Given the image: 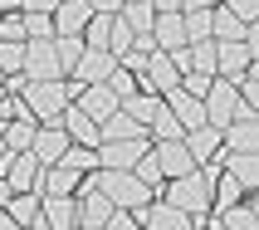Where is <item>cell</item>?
Wrapping results in <instances>:
<instances>
[{"label": "cell", "instance_id": "30bf717a", "mask_svg": "<svg viewBox=\"0 0 259 230\" xmlns=\"http://www.w3.org/2000/svg\"><path fill=\"white\" fill-rule=\"evenodd\" d=\"M117 69V59L108 54V49H83V54H78V64H73V84L83 88V84H108V73Z\"/></svg>", "mask_w": 259, "mask_h": 230}, {"label": "cell", "instance_id": "d6a6232c", "mask_svg": "<svg viewBox=\"0 0 259 230\" xmlns=\"http://www.w3.org/2000/svg\"><path fill=\"white\" fill-rule=\"evenodd\" d=\"M20 20H25V40H54V20L49 15H25L20 10Z\"/></svg>", "mask_w": 259, "mask_h": 230}, {"label": "cell", "instance_id": "44dd1931", "mask_svg": "<svg viewBox=\"0 0 259 230\" xmlns=\"http://www.w3.org/2000/svg\"><path fill=\"white\" fill-rule=\"evenodd\" d=\"M137 137H147V128H142V123H132L122 108L98 123V142H137Z\"/></svg>", "mask_w": 259, "mask_h": 230}, {"label": "cell", "instance_id": "5bb4252c", "mask_svg": "<svg viewBox=\"0 0 259 230\" xmlns=\"http://www.w3.org/2000/svg\"><path fill=\"white\" fill-rule=\"evenodd\" d=\"M0 181L10 191H34V181H39V162L29 157V152H10V162L0 167Z\"/></svg>", "mask_w": 259, "mask_h": 230}, {"label": "cell", "instance_id": "e0dca14e", "mask_svg": "<svg viewBox=\"0 0 259 230\" xmlns=\"http://www.w3.org/2000/svg\"><path fill=\"white\" fill-rule=\"evenodd\" d=\"M152 49H166V54L186 49V20H181V10H176V15H157V20H152Z\"/></svg>", "mask_w": 259, "mask_h": 230}, {"label": "cell", "instance_id": "5b68a950", "mask_svg": "<svg viewBox=\"0 0 259 230\" xmlns=\"http://www.w3.org/2000/svg\"><path fill=\"white\" fill-rule=\"evenodd\" d=\"M259 147V123H254V108H235V118L220 128V152H254Z\"/></svg>", "mask_w": 259, "mask_h": 230}, {"label": "cell", "instance_id": "ab89813d", "mask_svg": "<svg viewBox=\"0 0 259 230\" xmlns=\"http://www.w3.org/2000/svg\"><path fill=\"white\" fill-rule=\"evenodd\" d=\"M181 10H210V0H181Z\"/></svg>", "mask_w": 259, "mask_h": 230}, {"label": "cell", "instance_id": "4dcf8cb0", "mask_svg": "<svg viewBox=\"0 0 259 230\" xmlns=\"http://www.w3.org/2000/svg\"><path fill=\"white\" fill-rule=\"evenodd\" d=\"M54 54H59V69L69 73L78 64V54H83V40L78 34H54Z\"/></svg>", "mask_w": 259, "mask_h": 230}, {"label": "cell", "instance_id": "f1b7e54d", "mask_svg": "<svg viewBox=\"0 0 259 230\" xmlns=\"http://www.w3.org/2000/svg\"><path fill=\"white\" fill-rule=\"evenodd\" d=\"M64 167H69V172H78V176H93V172H98V147H78V142H69V152H64Z\"/></svg>", "mask_w": 259, "mask_h": 230}, {"label": "cell", "instance_id": "7a4b0ae2", "mask_svg": "<svg viewBox=\"0 0 259 230\" xmlns=\"http://www.w3.org/2000/svg\"><path fill=\"white\" fill-rule=\"evenodd\" d=\"M161 201L176 206V211H186L191 220L210 216V172H205V167H196V172L166 181V186H161Z\"/></svg>", "mask_w": 259, "mask_h": 230}, {"label": "cell", "instance_id": "4fadbf2b", "mask_svg": "<svg viewBox=\"0 0 259 230\" xmlns=\"http://www.w3.org/2000/svg\"><path fill=\"white\" fill-rule=\"evenodd\" d=\"M59 128H64V137L69 142H78V147H98V123L78 108V103H69L64 113H59Z\"/></svg>", "mask_w": 259, "mask_h": 230}, {"label": "cell", "instance_id": "f546056e", "mask_svg": "<svg viewBox=\"0 0 259 230\" xmlns=\"http://www.w3.org/2000/svg\"><path fill=\"white\" fill-rule=\"evenodd\" d=\"M186 69H196V73H215V40H196V44H186Z\"/></svg>", "mask_w": 259, "mask_h": 230}, {"label": "cell", "instance_id": "7c38bea8", "mask_svg": "<svg viewBox=\"0 0 259 230\" xmlns=\"http://www.w3.org/2000/svg\"><path fill=\"white\" fill-rule=\"evenodd\" d=\"M186 152L196 167H205V162H220V128H210V123H201V128H186Z\"/></svg>", "mask_w": 259, "mask_h": 230}, {"label": "cell", "instance_id": "4316f807", "mask_svg": "<svg viewBox=\"0 0 259 230\" xmlns=\"http://www.w3.org/2000/svg\"><path fill=\"white\" fill-rule=\"evenodd\" d=\"M122 25L132 29V34H152V20H157V10H152V0H127L122 5Z\"/></svg>", "mask_w": 259, "mask_h": 230}, {"label": "cell", "instance_id": "484cf974", "mask_svg": "<svg viewBox=\"0 0 259 230\" xmlns=\"http://www.w3.org/2000/svg\"><path fill=\"white\" fill-rule=\"evenodd\" d=\"M220 230H259V211H254V201H235L230 211H220Z\"/></svg>", "mask_w": 259, "mask_h": 230}, {"label": "cell", "instance_id": "60d3db41", "mask_svg": "<svg viewBox=\"0 0 259 230\" xmlns=\"http://www.w3.org/2000/svg\"><path fill=\"white\" fill-rule=\"evenodd\" d=\"M0 230H25V225H20V220H10L5 211H0Z\"/></svg>", "mask_w": 259, "mask_h": 230}, {"label": "cell", "instance_id": "7dc6e473", "mask_svg": "<svg viewBox=\"0 0 259 230\" xmlns=\"http://www.w3.org/2000/svg\"><path fill=\"white\" fill-rule=\"evenodd\" d=\"M122 5H127V0H122Z\"/></svg>", "mask_w": 259, "mask_h": 230}, {"label": "cell", "instance_id": "d6986e66", "mask_svg": "<svg viewBox=\"0 0 259 230\" xmlns=\"http://www.w3.org/2000/svg\"><path fill=\"white\" fill-rule=\"evenodd\" d=\"M39 216L49 230H78V211H73V196H39Z\"/></svg>", "mask_w": 259, "mask_h": 230}, {"label": "cell", "instance_id": "ac0fdd59", "mask_svg": "<svg viewBox=\"0 0 259 230\" xmlns=\"http://www.w3.org/2000/svg\"><path fill=\"white\" fill-rule=\"evenodd\" d=\"M137 220H142V230H196L186 211H176V206H166V201H152Z\"/></svg>", "mask_w": 259, "mask_h": 230}, {"label": "cell", "instance_id": "e575fe53", "mask_svg": "<svg viewBox=\"0 0 259 230\" xmlns=\"http://www.w3.org/2000/svg\"><path fill=\"white\" fill-rule=\"evenodd\" d=\"M108 88H113V98H117V103H122V98H132V93H137V73L113 69V73H108Z\"/></svg>", "mask_w": 259, "mask_h": 230}, {"label": "cell", "instance_id": "ba28073f", "mask_svg": "<svg viewBox=\"0 0 259 230\" xmlns=\"http://www.w3.org/2000/svg\"><path fill=\"white\" fill-rule=\"evenodd\" d=\"M25 79H64L54 40H25Z\"/></svg>", "mask_w": 259, "mask_h": 230}, {"label": "cell", "instance_id": "d4e9b609", "mask_svg": "<svg viewBox=\"0 0 259 230\" xmlns=\"http://www.w3.org/2000/svg\"><path fill=\"white\" fill-rule=\"evenodd\" d=\"M34 128H39L34 118H10V123H5V132H0V142L10 147V152H29V142H34Z\"/></svg>", "mask_w": 259, "mask_h": 230}, {"label": "cell", "instance_id": "bcb514c9", "mask_svg": "<svg viewBox=\"0 0 259 230\" xmlns=\"http://www.w3.org/2000/svg\"><path fill=\"white\" fill-rule=\"evenodd\" d=\"M0 79H5V73H0Z\"/></svg>", "mask_w": 259, "mask_h": 230}, {"label": "cell", "instance_id": "d590c367", "mask_svg": "<svg viewBox=\"0 0 259 230\" xmlns=\"http://www.w3.org/2000/svg\"><path fill=\"white\" fill-rule=\"evenodd\" d=\"M220 5H225L240 25H254V20H259V0H220Z\"/></svg>", "mask_w": 259, "mask_h": 230}, {"label": "cell", "instance_id": "2e32d148", "mask_svg": "<svg viewBox=\"0 0 259 230\" xmlns=\"http://www.w3.org/2000/svg\"><path fill=\"white\" fill-rule=\"evenodd\" d=\"M73 103H78L93 123H103V118L117 113V98H113V88H108V84H83L78 93H73Z\"/></svg>", "mask_w": 259, "mask_h": 230}, {"label": "cell", "instance_id": "836d02e7", "mask_svg": "<svg viewBox=\"0 0 259 230\" xmlns=\"http://www.w3.org/2000/svg\"><path fill=\"white\" fill-rule=\"evenodd\" d=\"M0 73H25V40L0 44Z\"/></svg>", "mask_w": 259, "mask_h": 230}, {"label": "cell", "instance_id": "b9f144b4", "mask_svg": "<svg viewBox=\"0 0 259 230\" xmlns=\"http://www.w3.org/2000/svg\"><path fill=\"white\" fill-rule=\"evenodd\" d=\"M20 10V0H0V15H15Z\"/></svg>", "mask_w": 259, "mask_h": 230}, {"label": "cell", "instance_id": "6da1fadb", "mask_svg": "<svg viewBox=\"0 0 259 230\" xmlns=\"http://www.w3.org/2000/svg\"><path fill=\"white\" fill-rule=\"evenodd\" d=\"M20 103H25V113L44 128V123H59V113L73 103V88L64 84V79H25Z\"/></svg>", "mask_w": 259, "mask_h": 230}, {"label": "cell", "instance_id": "f35d334b", "mask_svg": "<svg viewBox=\"0 0 259 230\" xmlns=\"http://www.w3.org/2000/svg\"><path fill=\"white\" fill-rule=\"evenodd\" d=\"M83 5L93 15H117V10H122V0H83Z\"/></svg>", "mask_w": 259, "mask_h": 230}, {"label": "cell", "instance_id": "cb8c5ba5", "mask_svg": "<svg viewBox=\"0 0 259 230\" xmlns=\"http://www.w3.org/2000/svg\"><path fill=\"white\" fill-rule=\"evenodd\" d=\"M117 108H122L132 123H142V128H147V123L161 113V93H132V98H122Z\"/></svg>", "mask_w": 259, "mask_h": 230}, {"label": "cell", "instance_id": "74e56055", "mask_svg": "<svg viewBox=\"0 0 259 230\" xmlns=\"http://www.w3.org/2000/svg\"><path fill=\"white\" fill-rule=\"evenodd\" d=\"M54 5H59V0H20L25 15H54Z\"/></svg>", "mask_w": 259, "mask_h": 230}, {"label": "cell", "instance_id": "7bdbcfd3", "mask_svg": "<svg viewBox=\"0 0 259 230\" xmlns=\"http://www.w3.org/2000/svg\"><path fill=\"white\" fill-rule=\"evenodd\" d=\"M5 201H10V186H5V181H0V211H5Z\"/></svg>", "mask_w": 259, "mask_h": 230}, {"label": "cell", "instance_id": "f6af8a7d", "mask_svg": "<svg viewBox=\"0 0 259 230\" xmlns=\"http://www.w3.org/2000/svg\"><path fill=\"white\" fill-rule=\"evenodd\" d=\"M210 5H220V0H210Z\"/></svg>", "mask_w": 259, "mask_h": 230}, {"label": "cell", "instance_id": "3957f363", "mask_svg": "<svg viewBox=\"0 0 259 230\" xmlns=\"http://www.w3.org/2000/svg\"><path fill=\"white\" fill-rule=\"evenodd\" d=\"M93 181H98V191L117 206V211H132V216H142L147 206H152V196H157V191L142 186L132 172H93Z\"/></svg>", "mask_w": 259, "mask_h": 230}, {"label": "cell", "instance_id": "52a82bcc", "mask_svg": "<svg viewBox=\"0 0 259 230\" xmlns=\"http://www.w3.org/2000/svg\"><path fill=\"white\" fill-rule=\"evenodd\" d=\"M210 40H220V44H259V29L240 25L225 5H210Z\"/></svg>", "mask_w": 259, "mask_h": 230}, {"label": "cell", "instance_id": "603a6c76", "mask_svg": "<svg viewBox=\"0 0 259 230\" xmlns=\"http://www.w3.org/2000/svg\"><path fill=\"white\" fill-rule=\"evenodd\" d=\"M220 167L240 181V191H254V181H259V162H254V152H220Z\"/></svg>", "mask_w": 259, "mask_h": 230}, {"label": "cell", "instance_id": "1f68e13d", "mask_svg": "<svg viewBox=\"0 0 259 230\" xmlns=\"http://www.w3.org/2000/svg\"><path fill=\"white\" fill-rule=\"evenodd\" d=\"M181 20H186V44L210 40V10H181Z\"/></svg>", "mask_w": 259, "mask_h": 230}, {"label": "cell", "instance_id": "8d00e7d4", "mask_svg": "<svg viewBox=\"0 0 259 230\" xmlns=\"http://www.w3.org/2000/svg\"><path fill=\"white\" fill-rule=\"evenodd\" d=\"M103 230H142V220L132 216V211H113V216H108V225Z\"/></svg>", "mask_w": 259, "mask_h": 230}, {"label": "cell", "instance_id": "83f0119b", "mask_svg": "<svg viewBox=\"0 0 259 230\" xmlns=\"http://www.w3.org/2000/svg\"><path fill=\"white\" fill-rule=\"evenodd\" d=\"M5 216L29 225V220L39 216V191H10V201H5Z\"/></svg>", "mask_w": 259, "mask_h": 230}, {"label": "cell", "instance_id": "7402d4cb", "mask_svg": "<svg viewBox=\"0 0 259 230\" xmlns=\"http://www.w3.org/2000/svg\"><path fill=\"white\" fill-rule=\"evenodd\" d=\"M88 15H93V10H88L83 0H59L49 20H54V34H83Z\"/></svg>", "mask_w": 259, "mask_h": 230}, {"label": "cell", "instance_id": "ffe728a7", "mask_svg": "<svg viewBox=\"0 0 259 230\" xmlns=\"http://www.w3.org/2000/svg\"><path fill=\"white\" fill-rule=\"evenodd\" d=\"M161 103H166V113L181 123V128H201L205 113H201V98H191V93H181V88H171V93H161Z\"/></svg>", "mask_w": 259, "mask_h": 230}, {"label": "cell", "instance_id": "277c9868", "mask_svg": "<svg viewBox=\"0 0 259 230\" xmlns=\"http://www.w3.org/2000/svg\"><path fill=\"white\" fill-rule=\"evenodd\" d=\"M235 108H240V93H235V79H210V88H205V98H201V113L210 128H225L235 118Z\"/></svg>", "mask_w": 259, "mask_h": 230}, {"label": "cell", "instance_id": "9c48e42d", "mask_svg": "<svg viewBox=\"0 0 259 230\" xmlns=\"http://www.w3.org/2000/svg\"><path fill=\"white\" fill-rule=\"evenodd\" d=\"M64 152H69V137H64V128H59V123H44V128H34L29 157L39 162V167H54V162H64Z\"/></svg>", "mask_w": 259, "mask_h": 230}, {"label": "cell", "instance_id": "8fae6325", "mask_svg": "<svg viewBox=\"0 0 259 230\" xmlns=\"http://www.w3.org/2000/svg\"><path fill=\"white\" fill-rule=\"evenodd\" d=\"M152 157H157V172H161V181H176V176L196 172V162H191L186 142H152Z\"/></svg>", "mask_w": 259, "mask_h": 230}, {"label": "cell", "instance_id": "ee69618b", "mask_svg": "<svg viewBox=\"0 0 259 230\" xmlns=\"http://www.w3.org/2000/svg\"><path fill=\"white\" fill-rule=\"evenodd\" d=\"M0 98H5V88H0Z\"/></svg>", "mask_w": 259, "mask_h": 230}, {"label": "cell", "instance_id": "9a60e30c", "mask_svg": "<svg viewBox=\"0 0 259 230\" xmlns=\"http://www.w3.org/2000/svg\"><path fill=\"white\" fill-rule=\"evenodd\" d=\"M259 44H220L215 40V73L220 79H235V73H245L249 64H254Z\"/></svg>", "mask_w": 259, "mask_h": 230}, {"label": "cell", "instance_id": "8992f818", "mask_svg": "<svg viewBox=\"0 0 259 230\" xmlns=\"http://www.w3.org/2000/svg\"><path fill=\"white\" fill-rule=\"evenodd\" d=\"M147 147H152L147 137H137V142H98V172H132Z\"/></svg>", "mask_w": 259, "mask_h": 230}]
</instances>
